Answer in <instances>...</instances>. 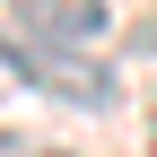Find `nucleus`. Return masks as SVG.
I'll use <instances>...</instances> for the list:
<instances>
[{"label": "nucleus", "mask_w": 157, "mask_h": 157, "mask_svg": "<svg viewBox=\"0 0 157 157\" xmlns=\"http://www.w3.org/2000/svg\"><path fill=\"white\" fill-rule=\"evenodd\" d=\"M0 61H9V78L44 87L52 105H87V113L113 105V70L96 61L87 44H44V35H26V26H9V17H0Z\"/></svg>", "instance_id": "obj_1"}, {"label": "nucleus", "mask_w": 157, "mask_h": 157, "mask_svg": "<svg viewBox=\"0 0 157 157\" xmlns=\"http://www.w3.org/2000/svg\"><path fill=\"white\" fill-rule=\"evenodd\" d=\"M0 17L44 35V44H87L96 52V35L113 26V0H0Z\"/></svg>", "instance_id": "obj_2"}, {"label": "nucleus", "mask_w": 157, "mask_h": 157, "mask_svg": "<svg viewBox=\"0 0 157 157\" xmlns=\"http://www.w3.org/2000/svg\"><path fill=\"white\" fill-rule=\"evenodd\" d=\"M0 157H44V148H17V140H0Z\"/></svg>", "instance_id": "obj_3"}]
</instances>
